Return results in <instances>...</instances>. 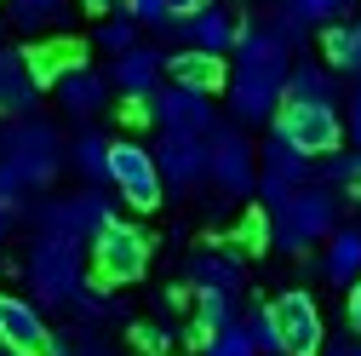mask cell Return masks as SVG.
<instances>
[{
	"label": "cell",
	"instance_id": "1",
	"mask_svg": "<svg viewBox=\"0 0 361 356\" xmlns=\"http://www.w3.org/2000/svg\"><path fill=\"white\" fill-rule=\"evenodd\" d=\"M287 69L293 47L269 23H241L235 40V69H230V109L235 126H264L287 109Z\"/></svg>",
	"mask_w": 361,
	"mask_h": 356
},
{
	"label": "cell",
	"instance_id": "2",
	"mask_svg": "<svg viewBox=\"0 0 361 356\" xmlns=\"http://www.w3.org/2000/svg\"><path fill=\"white\" fill-rule=\"evenodd\" d=\"M63 161H69V144L47 121L23 115L12 126H0V201L18 207L29 190H47L52 178L63 172Z\"/></svg>",
	"mask_w": 361,
	"mask_h": 356
},
{
	"label": "cell",
	"instance_id": "3",
	"mask_svg": "<svg viewBox=\"0 0 361 356\" xmlns=\"http://www.w3.org/2000/svg\"><path fill=\"white\" fill-rule=\"evenodd\" d=\"M264 213H269V247H281V253H304V247L327 242V236L338 230L344 201H338L333 184H298L287 201L264 207Z\"/></svg>",
	"mask_w": 361,
	"mask_h": 356
},
{
	"label": "cell",
	"instance_id": "4",
	"mask_svg": "<svg viewBox=\"0 0 361 356\" xmlns=\"http://www.w3.org/2000/svg\"><path fill=\"white\" fill-rule=\"evenodd\" d=\"M29 293H40L47 304H75V293L86 287V253L80 236H40L23 259Z\"/></svg>",
	"mask_w": 361,
	"mask_h": 356
},
{
	"label": "cell",
	"instance_id": "5",
	"mask_svg": "<svg viewBox=\"0 0 361 356\" xmlns=\"http://www.w3.org/2000/svg\"><path fill=\"white\" fill-rule=\"evenodd\" d=\"M92 271H98V282H109V287H126V282H138L144 271H149V236L138 230V225H126V218H115V225H104L92 242Z\"/></svg>",
	"mask_w": 361,
	"mask_h": 356
},
{
	"label": "cell",
	"instance_id": "6",
	"mask_svg": "<svg viewBox=\"0 0 361 356\" xmlns=\"http://www.w3.org/2000/svg\"><path fill=\"white\" fill-rule=\"evenodd\" d=\"M109 184L121 190V201H126V207H138V213L166 207V178H161V161H155V150H149V144H138V138H115Z\"/></svg>",
	"mask_w": 361,
	"mask_h": 356
},
{
	"label": "cell",
	"instance_id": "7",
	"mask_svg": "<svg viewBox=\"0 0 361 356\" xmlns=\"http://www.w3.org/2000/svg\"><path fill=\"white\" fill-rule=\"evenodd\" d=\"M161 178L172 196H195L201 184H212V138H195V132H161L155 144Z\"/></svg>",
	"mask_w": 361,
	"mask_h": 356
},
{
	"label": "cell",
	"instance_id": "8",
	"mask_svg": "<svg viewBox=\"0 0 361 356\" xmlns=\"http://www.w3.org/2000/svg\"><path fill=\"white\" fill-rule=\"evenodd\" d=\"M258 150L247 144V126H218L212 132V184L230 196V201H247L258 190Z\"/></svg>",
	"mask_w": 361,
	"mask_h": 356
},
{
	"label": "cell",
	"instance_id": "9",
	"mask_svg": "<svg viewBox=\"0 0 361 356\" xmlns=\"http://www.w3.org/2000/svg\"><path fill=\"white\" fill-rule=\"evenodd\" d=\"M149 104H155V121H161V132H195V138H212V132H218L212 93H201V86L172 81V86H161V93H155Z\"/></svg>",
	"mask_w": 361,
	"mask_h": 356
},
{
	"label": "cell",
	"instance_id": "10",
	"mask_svg": "<svg viewBox=\"0 0 361 356\" xmlns=\"http://www.w3.org/2000/svg\"><path fill=\"white\" fill-rule=\"evenodd\" d=\"M276 126L315 161V155H338V138H344V121H338V104H287L276 115Z\"/></svg>",
	"mask_w": 361,
	"mask_h": 356
},
{
	"label": "cell",
	"instance_id": "11",
	"mask_svg": "<svg viewBox=\"0 0 361 356\" xmlns=\"http://www.w3.org/2000/svg\"><path fill=\"white\" fill-rule=\"evenodd\" d=\"M276 322H281V339H287V356H322L327 350V322H322V304H315L304 287H287L276 304Z\"/></svg>",
	"mask_w": 361,
	"mask_h": 356
},
{
	"label": "cell",
	"instance_id": "12",
	"mask_svg": "<svg viewBox=\"0 0 361 356\" xmlns=\"http://www.w3.org/2000/svg\"><path fill=\"white\" fill-rule=\"evenodd\" d=\"M310 178V155L287 138L281 126H269V138H264V178H258V196H264V207H276V201H287L298 184Z\"/></svg>",
	"mask_w": 361,
	"mask_h": 356
},
{
	"label": "cell",
	"instance_id": "13",
	"mask_svg": "<svg viewBox=\"0 0 361 356\" xmlns=\"http://www.w3.org/2000/svg\"><path fill=\"white\" fill-rule=\"evenodd\" d=\"M0 345L6 350H18V356H52V328H47V316L29 304V299H18V293H0Z\"/></svg>",
	"mask_w": 361,
	"mask_h": 356
},
{
	"label": "cell",
	"instance_id": "14",
	"mask_svg": "<svg viewBox=\"0 0 361 356\" xmlns=\"http://www.w3.org/2000/svg\"><path fill=\"white\" fill-rule=\"evenodd\" d=\"M172 35L184 40V47H195V52H218V58H224V52H230L235 40H241V23L224 12V6H212V0H207L201 12L172 18Z\"/></svg>",
	"mask_w": 361,
	"mask_h": 356
},
{
	"label": "cell",
	"instance_id": "15",
	"mask_svg": "<svg viewBox=\"0 0 361 356\" xmlns=\"http://www.w3.org/2000/svg\"><path fill=\"white\" fill-rule=\"evenodd\" d=\"M40 75L29 64V52H0V109H6L12 121H23L35 104H40Z\"/></svg>",
	"mask_w": 361,
	"mask_h": 356
},
{
	"label": "cell",
	"instance_id": "16",
	"mask_svg": "<svg viewBox=\"0 0 361 356\" xmlns=\"http://www.w3.org/2000/svg\"><path fill=\"white\" fill-rule=\"evenodd\" d=\"M161 75H166V52H155V47H132L109 69L115 93H126V98H155L161 93Z\"/></svg>",
	"mask_w": 361,
	"mask_h": 356
},
{
	"label": "cell",
	"instance_id": "17",
	"mask_svg": "<svg viewBox=\"0 0 361 356\" xmlns=\"http://www.w3.org/2000/svg\"><path fill=\"white\" fill-rule=\"evenodd\" d=\"M109 86H115L109 75H98V69H86V64H80V69H69V75L52 86V93H58V109H63V115L92 121V115L109 104Z\"/></svg>",
	"mask_w": 361,
	"mask_h": 356
},
{
	"label": "cell",
	"instance_id": "18",
	"mask_svg": "<svg viewBox=\"0 0 361 356\" xmlns=\"http://www.w3.org/2000/svg\"><path fill=\"white\" fill-rule=\"evenodd\" d=\"M315 271H322L333 287H355V282H361V230L338 225V230L327 236V253H322Z\"/></svg>",
	"mask_w": 361,
	"mask_h": 356
},
{
	"label": "cell",
	"instance_id": "19",
	"mask_svg": "<svg viewBox=\"0 0 361 356\" xmlns=\"http://www.w3.org/2000/svg\"><path fill=\"white\" fill-rule=\"evenodd\" d=\"M190 282H195V293H235L241 287V259L230 247H207V253L190 259Z\"/></svg>",
	"mask_w": 361,
	"mask_h": 356
},
{
	"label": "cell",
	"instance_id": "20",
	"mask_svg": "<svg viewBox=\"0 0 361 356\" xmlns=\"http://www.w3.org/2000/svg\"><path fill=\"white\" fill-rule=\"evenodd\" d=\"M166 75H172V81H184V86H201V93H218V86H230V69H224V58H218V52H195V47L172 52V58H166Z\"/></svg>",
	"mask_w": 361,
	"mask_h": 356
},
{
	"label": "cell",
	"instance_id": "21",
	"mask_svg": "<svg viewBox=\"0 0 361 356\" xmlns=\"http://www.w3.org/2000/svg\"><path fill=\"white\" fill-rule=\"evenodd\" d=\"M235 293H195V322H190V345L207 350L224 328H235Z\"/></svg>",
	"mask_w": 361,
	"mask_h": 356
},
{
	"label": "cell",
	"instance_id": "22",
	"mask_svg": "<svg viewBox=\"0 0 361 356\" xmlns=\"http://www.w3.org/2000/svg\"><path fill=\"white\" fill-rule=\"evenodd\" d=\"M287 104H338V81L327 64H293L287 69Z\"/></svg>",
	"mask_w": 361,
	"mask_h": 356
},
{
	"label": "cell",
	"instance_id": "23",
	"mask_svg": "<svg viewBox=\"0 0 361 356\" xmlns=\"http://www.w3.org/2000/svg\"><path fill=\"white\" fill-rule=\"evenodd\" d=\"M29 64H35L40 86H58L69 69H80V64H86V52L75 47V40H40V47H29Z\"/></svg>",
	"mask_w": 361,
	"mask_h": 356
},
{
	"label": "cell",
	"instance_id": "24",
	"mask_svg": "<svg viewBox=\"0 0 361 356\" xmlns=\"http://www.w3.org/2000/svg\"><path fill=\"white\" fill-rule=\"evenodd\" d=\"M6 18H12V29H23V35L63 29V23H69V0H6Z\"/></svg>",
	"mask_w": 361,
	"mask_h": 356
},
{
	"label": "cell",
	"instance_id": "25",
	"mask_svg": "<svg viewBox=\"0 0 361 356\" xmlns=\"http://www.w3.org/2000/svg\"><path fill=\"white\" fill-rule=\"evenodd\" d=\"M322 58H327V69H350V75H361V23H327L322 29Z\"/></svg>",
	"mask_w": 361,
	"mask_h": 356
},
{
	"label": "cell",
	"instance_id": "26",
	"mask_svg": "<svg viewBox=\"0 0 361 356\" xmlns=\"http://www.w3.org/2000/svg\"><path fill=\"white\" fill-rule=\"evenodd\" d=\"M69 155H75V167L92 178V184H104V178H109V161H115V144L104 138V132H80V138L69 144Z\"/></svg>",
	"mask_w": 361,
	"mask_h": 356
},
{
	"label": "cell",
	"instance_id": "27",
	"mask_svg": "<svg viewBox=\"0 0 361 356\" xmlns=\"http://www.w3.org/2000/svg\"><path fill=\"white\" fill-rule=\"evenodd\" d=\"M281 6H293L310 29H327V23H344L355 12V0H281Z\"/></svg>",
	"mask_w": 361,
	"mask_h": 356
},
{
	"label": "cell",
	"instance_id": "28",
	"mask_svg": "<svg viewBox=\"0 0 361 356\" xmlns=\"http://www.w3.org/2000/svg\"><path fill=\"white\" fill-rule=\"evenodd\" d=\"M247 333H252V345L264 350V356H287V339H281V322H276V310H252L247 316Z\"/></svg>",
	"mask_w": 361,
	"mask_h": 356
},
{
	"label": "cell",
	"instance_id": "29",
	"mask_svg": "<svg viewBox=\"0 0 361 356\" xmlns=\"http://www.w3.org/2000/svg\"><path fill=\"white\" fill-rule=\"evenodd\" d=\"M138 29H144L138 18H109V23H98V47L121 58V52H132V47H138Z\"/></svg>",
	"mask_w": 361,
	"mask_h": 356
},
{
	"label": "cell",
	"instance_id": "30",
	"mask_svg": "<svg viewBox=\"0 0 361 356\" xmlns=\"http://www.w3.org/2000/svg\"><path fill=\"white\" fill-rule=\"evenodd\" d=\"M201 356H264L258 345H252V333H247V322H235V328H224Z\"/></svg>",
	"mask_w": 361,
	"mask_h": 356
},
{
	"label": "cell",
	"instance_id": "31",
	"mask_svg": "<svg viewBox=\"0 0 361 356\" xmlns=\"http://www.w3.org/2000/svg\"><path fill=\"white\" fill-rule=\"evenodd\" d=\"M126 18H138L149 29H166L172 23V6H166V0H126Z\"/></svg>",
	"mask_w": 361,
	"mask_h": 356
},
{
	"label": "cell",
	"instance_id": "32",
	"mask_svg": "<svg viewBox=\"0 0 361 356\" xmlns=\"http://www.w3.org/2000/svg\"><path fill=\"white\" fill-rule=\"evenodd\" d=\"M132 339H138V350H149V356H166V345H172V333H166L161 322H138Z\"/></svg>",
	"mask_w": 361,
	"mask_h": 356
},
{
	"label": "cell",
	"instance_id": "33",
	"mask_svg": "<svg viewBox=\"0 0 361 356\" xmlns=\"http://www.w3.org/2000/svg\"><path fill=\"white\" fill-rule=\"evenodd\" d=\"M327 184H361V150H355V155H333V161H327Z\"/></svg>",
	"mask_w": 361,
	"mask_h": 356
},
{
	"label": "cell",
	"instance_id": "34",
	"mask_svg": "<svg viewBox=\"0 0 361 356\" xmlns=\"http://www.w3.org/2000/svg\"><path fill=\"white\" fill-rule=\"evenodd\" d=\"M344 316H350V328H355V339H361V282L350 287V304H344Z\"/></svg>",
	"mask_w": 361,
	"mask_h": 356
},
{
	"label": "cell",
	"instance_id": "35",
	"mask_svg": "<svg viewBox=\"0 0 361 356\" xmlns=\"http://www.w3.org/2000/svg\"><path fill=\"white\" fill-rule=\"evenodd\" d=\"M350 138H355V150H361V86H355V98H350Z\"/></svg>",
	"mask_w": 361,
	"mask_h": 356
},
{
	"label": "cell",
	"instance_id": "36",
	"mask_svg": "<svg viewBox=\"0 0 361 356\" xmlns=\"http://www.w3.org/2000/svg\"><path fill=\"white\" fill-rule=\"evenodd\" d=\"M80 6H86V12H92V18H109L115 6H126V0H80Z\"/></svg>",
	"mask_w": 361,
	"mask_h": 356
},
{
	"label": "cell",
	"instance_id": "37",
	"mask_svg": "<svg viewBox=\"0 0 361 356\" xmlns=\"http://www.w3.org/2000/svg\"><path fill=\"white\" fill-rule=\"evenodd\" d=\"M75 356H109V345H104V339H92V333H86V339H80V350H75Z\"/></svg>",
	"mask_w": 361,
	"mask_h": 356
},
{
	"label": "cell",
	"instance_id": "38",
	"mask_svg": "<svg viewBox=\"0 0 361 356\" xmlns=\"http://www.w3.org/2000/svg\"><path fill=\"white\" fill-rule=\"evenodd\" d=\"M166 6H172V18H190V12H201V6H207V0H166Z\"/></svg>",
	"mask_w": 361,
	"mask_h": 356
},
{
	"label": "cell",
	"instance_id": "39",
	"mask_svg": "<svg viewBox=\"0 0 361 356\" xmlns=\"http://www.w3.org/2000/svg\"><path fill=\"white\" fill-rule=\"evenodd\" d=\"M6 218H12V207H6V201H0V242H6Z\"/></svg>",
	"mask_w": 361,
	"mask_h": 356
},
{
	"label": "cell",
	"instance_id": "40",
	"mask_svg": "<svg viewBox=\"0 0 361 356\" xmlns=\"http://www.w3.org/2000/svg\"><path fill=\"white\" fill-rule=\"evenodd\" d=\"M350 350H355V345H333V350H322V356H350Z\"/></svg>",
	"mask_w": 361,
	"mask_h": 356
},
{
	"label": "cell",
	"instance_id": "41",
	"mask_svg": "<svg viewBox=\"0 0 361 356\" xmlns=\"http://www.w3.org/2000/svg\"><path fill=\"white\" fill-rule=\"evenodd\" d=\"M52 356H75V350H69V345H63V339H58V345H52Z\"/></svg>",
	"mask_w": 361,
	"mask_h": 356
},
{
	"label": "cell",
	"instance_id": "42",
	"mask_svg": "<svg viewBox=\"0 0 361 356\" xmlns=\"http://www.w3.org/2000/svg\"><path fill=\"white\" fill-rule=\"evenodd\" d=\"M0 356H18V350H6V345H0Z\"/></svg>",
	"mask_w": 361,
	"mask_h": 356
},
{
	"label": "cell",
	"instance_id": "43",
	"mask_svg": "<svg viewBox=\"0 0 361 356\" xmlns=\"http://www.w3.org/2000/svg\"><path fill=\"white\" fill-rule=\"evenodd\" d=\"M350 356H361V345H355V350H350Z\"/></svg>",
	"mask_w": 361,
	"mask_h": 356
}]
</instances>
